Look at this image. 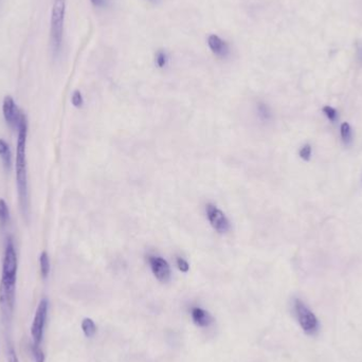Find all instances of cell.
I'll list each match as a JSON object with an SVG mask.
<instances>
[{
  "instance_id": "cell-1",
  "label": "cell",
  "mask_w": 362,
  "mask_h": 362,
  "mask_svg": "<svg viewBox=\"0 0 362 362\" xmlns=\"http://www.w3.org/2000/svg\"><path fill=\"white\" fill-rule=\"evenodd\" d=\"M27 136H28V121L24 114L20 120L18 127V139L16 149V184L18 192V200L20 204L21 213L24 217L29 216L30 199H29V186H28V169H27Z\"/></svg>"
},
{
  "instance_id": "cell-2",
  "label": "cell",
  "mask_w": 362,
  "mask_h": 362,
  "mask_svg": "<svg viewBox=\"0 0 362 362\" xmlns=\"http://www.w3.org/2000/svg\"><path fill=\"white\" fill-rule=\"evenodd\" d=\"M66 0H54L51 12L50 46L54 54L60 53L63 45Z\"/></svg>"
},
{
  "instance_id": "cell-3",
  "label": "cell",
  "mask_w": 362,
  "mask_h": 362,
  "mask_svg": "<svg viewBox=\"0 0 362 362\" xmlns=\"http://www.w3.org/2000/svg\"><path fill=\"white\" fill-rule=\"evenodd\" d=\"M293 312L301 328L306 335L314 336L318 334V332L320 330L319 320H318L317 316L311 311L309 307L302 300L294 299Z\"/></svg>"
},
{
  "instance_id": "cell-4",
  "label": "cell",
  "mask_w": 362,
  "mask_h": 362,
  "mask_svg": "<svg viewBox=\"0 0 362 362\" xmlns=\"http://www.w3.org/2000/svg\"><path fill=\"white\" fill-rule=\"evenodd\" d=\"M16 278L2 277L0 281V311L5 320L10 321L15 305Z\"/></svg>"
},
{
  "instance_id": "cell-5",
  "label": "cell",
  "mask_w": 362,
  "mask_h": 362,
  "mask_svg": "<svg viewBox=\"0 0 362 362\" xmlns=\"http://www.w3.org/2000/svg\"><path fill=\"white\" fill-rule=\"evenodd\" d=\"M204 213L206 221L211 226V228L218 234H227L231 230V222H230L227 214L219 208L209 202L205 204Z\"/></svg>"
},
{
  "instance_id": "cell-6",
  "label": "cell",
  "mask_w": 362,
  "mask_h": 362,
  "mask_svg": "<svg viewBox=\"0 0 362 362\" xmlns=\"http://www.w3.org/2000/svg\"><path fill=\"white\" fill-rule=\"evenodd\" d=\"M48 300L42 299L38 306L34 316V319H33L32 325H31V336L33 339V344L39 345L42 341L43 332H45V326L47 322V317H48Z\"/></svg>"
},
{
  "instance_id": "cell-7",
  "label": "cell",
  "mask_w": 362,
  "mask_h": 362,
  "mask_svg": "<svg viewBox=\"0 0 362 362\" xmlns=\"http://www.w3.org/2000/svg\"><path fill=\"white\" fill-rule=\"evenodd\" d=\"M18 269V260L15 251L14 241L12 237H8L4 261H3V276L6 278H16Z\"/></svg>"
},
{
  "instance_id": "cell-8",
  "label": "cell",
  "mask_w": 362,
  "mask_h": 362,
  "mask_svg": "<svg viewBox=\"0 0 362 362\" xmlns=\"http://www.w3.org/2000/svg\"><path fill=\"white\" fill-rule=\"evenodd\" d=\"M149 268L155 277L161 283H168L172 278V269L169 262L159 255H148Z\"/></svg>"
},
{
  "instance_id": "cell-9",
  "label": "cell",
  "mask_w": 362,
  "mask_h": 362,
  "mask_svg": "<svg viewBox=\"0 0 362 362\" xmlns=\"http://www.w3.org/2000/svg\"><path fill=\"white\" fill-rule=\"evenodd\" d=\"M3 113L7 124L12 129H18L21 117L24 114L19 111L14 98L11 95H7L4 98Z\"/></svg>"
},
{
  "instance_id": "cell-10",
  "label": "cell",
  "mask_w": 362,
  "mask_h": 362,
  "mask_svg": "<svg viewBox=\"0 0 362 362\" xmlns=\"http://www.w3.org/2000/svg\"><path fill=\"white\" fill-rule=\"evenodd\" d=\"M208 45L211 51L219 59H226L230 54L228 43L215 34H211L208 37Z\"/></svg>"
},
{
  "instance_id": "cell-11",
  "label": "cell",
  "mask_w": 362,
  "mask_h": 362,
  "mask_svg": "<svg viewBox=\"0 0 362 362\" xmlns=\"http://www.w3.org/2000/svg\"><path fill=\"white\" fill-rule=\"evenodd\" d=\"M192 319L194 323L199 327H206L212 323V318L205 311H203L200 307H193L192 312Z\"/></svg>"
},
{
  "instance_id": "cell-12",
  "label": "cell",
  "mask_w": 362,
  "mask_h": 362,
  "mask_svg": "<svg viewBox=\"0 0 362 362\" xmlns=\"http://www.w3.org/2000/svg\"><path fill=\"white\" fill-rule=\"evenodd\" d=\"M0 158L3 160L5 169L10 171L11 167H12V152H11L9 144L4 139H0Z\"/></svg>"
},
{
  "instance_id": "cell-13",
  "label": "cell",
  "mask_w": 362,
  "mask_h": 362,
  "mask_svg": "<svg viewBox=\"0 0 362 362\" xmlns=\"http://www.w3.org/2000/svg\"><path fill=\"white\" fill-rule=\"evenodd\" d=\"M340 137H341L342 143L345 146H349L353 144L354 133H353V128L349 123L343 122L341 125H340Z\"/></svg>"
},
{
  "instance_id": "cell-14",
  "label": "cell",
  "mask_w": 362,
  "mask_h": 362,
  "mask_svg": "<svg viewBox=\"0 0 362 362\" xmlns=\"http://www.w3.org/2000/svg\"><path fill=\"white\" fill-rule=\"evenodd\" d=\"M39 266H40L41 278L47 279L50 272V261H49V255L46 251H42L39 256Z\"/></svg>"
},
{
  "instance_id": "cell-15",
  "label": "cell",
  "mask_w": 362,
  "mask_h": 362,
  "mask_svg": "<svg viewBox=\"0 0 362 362\" xmlns=\"http://www.w3.org/2000/svg\"><path fill=\"white\" fill-rule=\"evenodd\" d=\"M82 330L87 338H91L96 332V326L90 318H85L82 321Z\"/></svg>"
},
{
  "instance_id": "cell-16",
  "label": "cell",
  "mask_w": 362,
  "mask_h": 362,
  "mask_svg": "<svg viewBox=\"0 0 362 362\" xmlns=\"http://www.w3.org/2000/svg\"><path fill=\"white\" fill-rule=\"evenodd\" d=\"M257 116L262 121H269L272 118V113L270 107L265 103H258L256 106Z\"/></svg>"
},
{
  "instance_id": "cell-17",
  "label": "cell",
  "mask_w": 362,
  "mask_h": 362,
  "mask_svg": "<svg viewBox=\"0 0 362 362\" xmlns=\"http://www.w3.org/2000/svg\"><path fill=\"white\" fill-rule=\"evenodd\" d=\"M10 221V211L7 202L0 199V226L5 227Z\"/></svg>"
},
{
  "instance_id": "cell-18",
  "label": "cell",
  "mask_w": 362,
  "mask_h": 362,
  "mask_svg": "<svg viewBox=\"0 0 362 362\" xmlns=\"http://www.w3.org/2000/svg\"><path fill=\"white\" fill-rule=\"evenodd\" d=\"M322 113L324 114V116L326 117V119L330 121L331 123H336L337 121L339 120V114L336 111V109L330 105H326L322 108Z\"/></svg>"
},
{
  "instance_id": "cell-19",
  "label": "cell",
  "mask_w": 362,
  "mask_h": 362,
  "mask_svg": "<svg viewBox=\"0 0 362 362\" xmlns=\"http://www.w3.org/2000/svg\"><path fill=\"white\" fill-rule=\"evenodd\" d=\"M312 155H313V147L311 144L306 143L304 145H302L299 149V157L303 160L308 162L312 159Z\"/></svg>"
},
{
  "instance_id": "cell-20",
  "label": "cell",
  "mask_w": 362,
  "mask_h": 362,
  "mask_svg": "<svg viewBox=\"0 0 362 362\" xmlns=\"http://www.w3.org/2000/svg\"><path fill=\"white\" fill-rule=\"evenodd\" d=\"M155 62L159 68L166 67V66L168 65V62H169V57H168L167 52H164L163 50H158L156 53Z\"/></svg>"
},
{
  "instance_id": "cell-21",
  "label": "cell",
  "mask_w": 362,
  "mask_h": 362,
  "mask_svg": "<svg viewBox=\"0 0 362 362\" xmlns=\"http://www.w3.org/2000/svg\"><path fill=\"white\" fill-rule=\"evenodd\" d=\"M32 354H33V357H34V360L35 362H45V354H43V352L41 350L40 346L39 345H34L32 344Z\"/></svg>"
},
{
  "instance_id": "cell-22",
  "label": "cell",
  "mask_w": 362,
  "mask_h": 362,
  "mask_svg": "<svg viewBox=\"0 0 362 362\" xmlns=\"http://www.w3.org/2000/svg\"><path fill=\"white\" fill-rule=\"evenodd\" d=\"M71 103L74 107L81 108L84 105V97L80 90H75L71 96Z\"/></svg>"
},
{
  "instance_id": "cell-23",
  "label": "cell",
  "mask_w": 362,
  "mask_h": 362,
  "mask_svg": "<svg viewBox=\"0 0 362 362\" xmlns=\"http://www.w3.org/2000/svg\"><path fill=\"white\" fill-rule=\"evenodd\" d=\"M176 265H177L178 269L183 273L189 272V270H190L189 262L186 261L185 258H183V257H177L176 258Z\"/></svg>"
},
{
  "instance_id": "cell-24",
  "label": "cell",
  "mask_w": 362,
  "mask_h": 362,
  "mask_svg": "<svg viewBox=\"0 0 362 362\" xmlns=\"http://www.w3.org/2000/svg\"><path fill=\"white\" fill-rule=\"evenodd\" d=\"M9 362H19L16 352L13 347H10L9 349Z\"/></svg>"
},
{
  "instance_id": "cell-25",
  "label": "cell",
  "mask_w": 362,
  "mask_h": 362,
  "mask_svg": "<svg viewBox=\"0 0 362 362\" xmlns=\"http://www.w3.org/2000/svg\"><path fill=\"white\" fill-rule=\"evenodd\" d=\"M92 5L97 8H105L108 6L109 0H90Z\"/></svg>"
},
{
  "instance_id": "cell-26",
  "label": "cell",
  "mask_w": 362,
  "mask_h": 362,
  "mask_svg": "<svg viewBox=\"0 0 362 362\" xmlns=\"http://www.w3.org/2000/svg\"><path fill=\"white\" fill-rule=\"evenodd\" d=\"M151 2H157V0H151Z\"/></svg>"
}]
</instances>
